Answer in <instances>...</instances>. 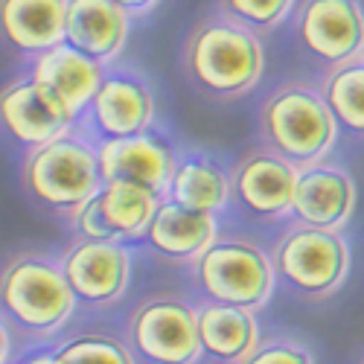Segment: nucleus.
<instances>
[{
	"label": "nucleus",
	"instance_id": "39448f33",
	"mask_svg": "<svg viewBox=\"0 0 364 364\" xmlns=\"http://www.w3.org/2000/svg\"><path fill=\"white\" fill-rule=\"evenodd\" d=\"M193 277L207 303L254 315L268 306L277 286L271 257L245 236H219L193 262Z\"/></svg>",
	"mask_w": 364,
	"mask_h": 364
},
{
	"label": "nucleus",
	"instance_id": "393cba45",
	"mask_svg": "<svg viewBox=\"0 0 364 364\" xmlns=\"http://www.w3.org/2000/svg\"><path fill=\"white\" fill-rule=\"evenodd\" d=\"M242 364H318L315 353L294 336H268L259 338L257 350Z\"/></svg>",
	"mask_w": 364,
	"mask_h": 364
},
{
	"label": "nucleus",
	"instance_id": "6e6552de",
	"mask_svg": "<svg viewBox=\"0 0 364 364\" xmlns=\"http://www.w3.org/2000/svg\"><path fill=\"white\" fill-rule=\"evenodd\" d=\"M58 265L76 303L94 309L117 303L132 283V251L123 242L76 239L58 257Z\"/></svg>",
	"mask_w": 364,
	"mask_h": 364
},
{
	"label": "nucleus",
	"instance_id": "c85d7f7f",
	"mask_svg": "<svg viewBox=\"0 0 364 364\" xmlns=\"http://www.w3.org/2000/svg\"><path fill=\"white\" fill-rule=\"evenodd\" d=\"M53 361V353L50 350H41V353H33L26 361H21V364H50Z\"/></svg>",
	"mask_w": 364,
	"mask_h": 364
},
{
	"label": "nucleus",
	"instance_id": "f257e3e1",
	"mask_svg": "<svg viewBox=\"0 0 364 364\" xmlns=\"http://www.w3.org/2000/svg\"><path fill=\"white\" fill-rule=\"evenodd\" d=\"M76 312V297L58 259L21 251L0 268V321L12 336L26 341H50Z\"/></svg>",
	"mask_w": 364,
	"mask_h": 364
},
{
	"label": "nucleus",
	"instance_id": "9d476101",
	"mask_svg": "<svg viewBox=\"0 0 364 364\" xmlns=\"http://www.w3.org/2000/svg\"><path fill=\"white\" fill-rule=\"evenodd\" d=\"M76 114L33 76L0 87V129L15 143L36 149L73 132Z\"/></svg>",
	"mask_w": 364,
	"mask_h": 364
},
{
	"label": "nucleus",
	"instance_id": "20e7f679",
	"mask_svg": "<svg viewBox=\"0 0 364 364\" xmlns=\"http://www.w3.org/2000/svg\"><path fill=\"white\" fill-rule=\"evenodd\" d=\"M23 190L47 210L70 216L102 190L97 146L68 132L26 151L21 166Z\"/></svg>",
	"mask_w": 364,
	"mask_h": 364
},
{
	"label": "nucleus",
	"instance_id": "2eb2a0df",
	"mask_svg": "<svg viewBox=\"0 0 364 364\" xmlns=\"http://www.w3.org/2000/svg\"><path fill=\"white\" fill-rule=\"evenodd\" d=\"M132 18L111 0H68L65 44L94 58L97 65H111L129 44Z\"/></svg>",
	"mask_w": 364,
	"mask_h": 364
},
{
	"label": "nucleus",
	"instance_id": "423d86ee",
	"mask_svg": "<svg viewBox=\"0 0 364 364\" xmlns=\"http://www.w3.org/2000/svg\"><path fill=\"white\" fill-rule=\"evenodd\" d=\"M274 277L283 280L291 294L321 303L341 291L350 274V245L336 230H318L306 225H291L271 254Z\"/></svg>",
	"mask_w": 364,
	"mask_h": 364
},
{
	"label": "nucleus",
	"instance_id": "5701e85b",
	"mask_svg": "<svg viewBox=\"0 0 364 364\" xmlns=\"http://www.w3.org/2000/svg\"><path fill=\"white\" fill-rule=\"evenodd\" d=\"M50 364H137L129 344L108 332H79L55 344Z\"/></svg>",
	"mask_w": 364,
	"mask_h": 364
},
{
	"label": "nucleus",
	"instance_id": "bb28decb",
	"mask_svg": "<svg viewBox=\"0 0 364 364\" xmlns=\"http://www.w3.org/2000/svg\"><path fill=\"white\" fill-rule=\"evenodd\" d=\"M111 4H114V6H119V9H123L129 18H137V15L151 12V9H155V6L161 4V0H111Z\"/></svg>",
	"mask_w": 364,
	"mask_h": 364
},
{
	"label": "nucleus",
	"instance_id": "f03ea898",
	"mask_svg": "<svg viewBox=\"0 0 364 364\" xmlns=\"http://www.w3.org/2000/svg\"><path fill=\"white\" fill-rule=\"evenodd\" d=\"M184 65L210 97L233 100L262 79L265 47L254 29L230 18H207L193 29L184 47Z\"/></svg>",
	"mask_w": 364,
	"mask_h": 364
},
{
	"label": "nucleus",
	"instance_id": "b1692460",
	"mask_svg": "<svg viewBox=\"0 0 364 364\" xmlns=\"http://www.w3.org/2000/svg\"><path fill=\"white\" fill-rule=\"evenodd\" d=\"M222 9L248 29H274L291 15L294 0H222Z\"/></svg>",
	"mask_w": 364,
	"mask_h": 364
},
{
	"label": "nucleus",
	"instance_id": "412c9836",
	"mask_svg": "<svg viewBox=\"0 0 364 364\" xmlns=\"http://www.w3.org/2000/svg\"><path fill=\"white\" fill-rule=\"evenodd\" d=\"M97 198L111 239L123 242V245L146 236L151 219H155V210L164 201L161 196L140 184H132V181H108L97 193Z\"/></svg>",
	"mask_w": 364,
	"mask_h": 364
},
{
	"label": "nucleus",
	"instance_id": "4be33fe9",
	"mask_svg": "<svg viewBox=\"0 0 364 364\" xmlns=\"http://www.w3.org/2000/svg\"><path fill=\"white\" fill-rule=\"evenodd\" d=\"M321 97L341 129L364 137V55L332 70Z\"/></svg>",
	"mask_w": 364,
	"mask_h": 364
},
{
	"label": "nucleus",
	"instance_id": "4468645a",
	"mask_svg": "<svg viewBox=\"0 0 364 364\" xmlns=\"http://www.w3.org/2000/svg\"><path fill=\"white\" fill-rule=\"evenodd\" d=\"M87 111L105 140L146 134L155 123L151 90L132 73H105Z\"/></svg>",
	"mask_w": 364,
	"mask_h": 364
},
{
	"label": "nucleus",
	"instance_id": "cd10ccee",
	"mask_svg": "<svg viewBox=\"0 0 364 364\" xmlns=\"http://www.w3.org/2000/svg\"><path fill=\"white\" fill-rule=\"evenodd\" d=\"M9 355H12V332L0 321V364H9Z\"/></svg>",
	"mask_w": 364,
	"mask_h": 364
},
{
	"label": "nucleus",
	"instance_id": "0eeeda50",
	"mask_svg": "<svg viewBox=\"0 0 364 364\" xmlns=\"http://www.w3.org/2000/svg\"><path fill=\"white\" fill-rule=\"evenodd\" d=\"M126 344L140 364H198V306L181 294H151L126 321Z\"/></svg>",
	"mask_w": 364,
	"mask_h": 364
},
{
	"label": "nucleus",
	"instance_id": "ddd939ff",
	"mask_svg": "<svg viewBox=\"0 0 364 364\" xmlns=\"http://www.w3.org/2000/svg\"><path fill=\"white\" fill-rule=\"evenodd\" d=\"M97 161L102 184L108 181H132L155 196H166V187L175 172V151L158 134H137L126 140H102L97 146Z\"/></svg>",
	"mask_w": 364,
	"mask_h": 364
},
{
	"label": "nucleus",
	"instance_id": "7ed1b4c3",
	"mask_svg": "<svg viewBox=\"0 0 364 364\" xmlns=\"http://www.w3.org/2000/svg\"><path fill=\"white\" fill-rule=\"evenodd\" d=\"M268 151L306 169L321 164L338 140V123L329 114L323 97L306 85H283L274 90L259 114Z\"/></svg>",
	"mask_w": 364,
	"mask_h": 364
},
{
	"label": "nucleus",
	"instance_id": "f3484780",
	"mask_svg": "<svg viewBox=\"0 0 364 364\" xmlns=\"http://www.w3.org/2000/svg\"><path fill=\"white\" fill-rule=\"evenodd\" d=\"M68 0H0V38L23 55L65 44Z\"/></svg>",
	"mask_w": 364,
	"mask_h": 364
},
{
	"label": "nucleus",
	"instance_id": "a878e982",
	"mask_svg": "<svg viewBox=\"0 0 364 364\" xmlns=\"http://www.w3.org/2000/svg\"><path fill=\"white\" fill-rule=\"evenodd\" d=\"M73 230H76V239H94V242H114L108 228H105V219H102V210H100V198L94 196L90 201H85L82 207H76L73 213L68 216Z\"/></svg>",
	"mask_w": 364,
	"mask_h": 364
},
{
	"label": "nucleus",
	"instance_id": "c756f323",
	"mask_svg": "<svg viewBox=\"0 0 364 364\" xmlns=\"http://www.w3.org/2000/svg\"><path fill=\"white\" fill-rule=\"evenodd\" d=\"M358 364H364V358H361V361H358Z\"/></svg>",
	"mask_w": 364,
	"mask_h": 364
},
{
	"label": "nucleus",
	"instance_id": "f8f14e48",
	"mask_svg": "<svg viewBox=\"0 0 364 364\" xmlns=\"http://www.w3.org/2000/svg\"><path fill=\"white\" fill-rule=\"evenodd\" d=\"M355 204L358 187L344 166L321 161L300 169L291 201V216L297 225L341 233L355 213Z\"/></svg>",
	"mask_w": 364,
	"mask_h": 364
},
{
	"label": "nucleus",
	"instance_id": "6ab92c4d",
	"mask_svg": "<svg viewBox=\"0 0 364 364\" xmlns=\"http://www.w3.org/2000/svg\"><path fill=\"white\" fill-rule=\"evenodd\" d=\"M33 76L36 82H41L47 90L62 100L76 117L90 105L97 87L102 85L105 68L97 65L94 58H87L85 53L73 50L70 44H58L41 55H36L33 62Z\"/></svg>",
	"mask_w": 364,
	"mask_h": 364
},
{
	"label": "nucleus",
	"instance_id": "1a4fd4ad",
	"mask_svg": "<svg viewBox=\"0 0 364 364\" xmlns=\"http://www.w3.org/2000/svg\"><path fill=\"white\" fill-rule=\"evenodd\" d=\"M297 41L332 68L364 55V9L358 0H306L297 12Z\"/></svg>",
	"mask_w": 364,
	"mask_h": 364
},
{
	"label": "nucleus",
	"instance_id": "aec40b11",
	"mask_svg": "<svg viewBox=\"0 0 364 364\" xmlns=\"http://www.w3.org/2000/svg\"><path fill=\"white\" fill-rule=\"evenodd\" d=\"M164 198L196 213L219 216L230 201V175L207 158H184L175 164Z\"/></svg>",
	"mask_w": 364,
	"mask_h": 364
},
{
	"label": "nucleus",
	"instance_id": "9b49d317",
	"mask_svg": "<svg viewBox=\"0 0 364 364\" xmlns=\"http://www.w3.org/2000/svg\"><path fill=\"white\" fill-rule=\"evenodd\" d=\"M297 175L291 164L277 158L274 151L257 149L242 158L230 172V198L239 201V207L262 222H277L291 216V201Z\"/></svg>",
	"mask_w": 364,
	"mask_h": 364
},
{
	"label": "nucleus",
	"instance_id": "dca6fc26",
	"mask_svg": "<svg viewBox=\"0 0 364 364\" xmlns=\"http://www.w3.org/2000/svg\"><path fill=\"white\" fill-rule=\"evenodd\" d=\"M143 239L149 251L166 262H196L219 239V222L210 213H196L164 198Z\"/></svg>",
	"mask_w": 364,
	"mask_h": 364
},
{
	"label": "nucleus",
	"instance_id": "a211bd4d",
	"mask_svg": "<svg viewBox=\"0 0 364 364\" xmlns=\"http://www.w3.org/2000/svg\"><path fill=\"white\" fill-rule=\"evenodd\" d=\"M259 323L254 312L201 303L198 306V344L207 364H242L259 344Z\"/></svg>",
	"mask_w": 364,
	"mask_h": 364
}]
</instances>
